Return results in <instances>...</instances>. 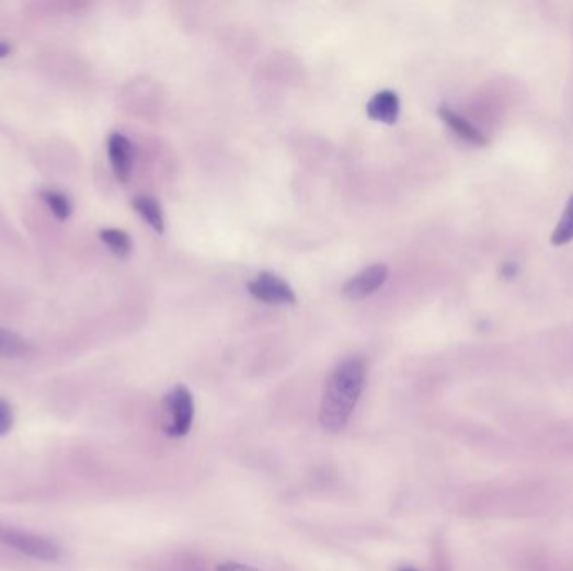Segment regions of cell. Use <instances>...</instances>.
<instances>
[{
    "label": "cell",
    "mask_w": 573,
    "mask_h": 571,
    "mask_svg": "<svg viewBox=\"0 0 573 571\" xmlns=\"http://www.w3.org/2000/svg\"><path fill=\"white\" fill-rule=\"evenodd\" d=\"M366 384V364L363 358L347 357L339 363L325 380L319 423L329 434L346 430L356 411Z\"/></svg>",
    "instance_id": "6da1fadb"
},
{
    "label": "cell",
    "mask_w": 573,
    "mask_h": 571,
    "mask_svg": "<svg viewBox=\"0 0 573 571\" xmlns=\"http://www.w3.org/2000/svg\"><path fill=\"white\" fill-rule=\"evenodd\" d=\"M164 433L170 437H183L190 433L195 419V401L188 387L179 386L163 398Z\"/></svg>",
    "instance_id": "7a4b0ae2"
},
{
    "label": "cell",
    "mask_w": 573,
    "mask_h": 571,
    "mask_svg": "<svg viewBox=\"0 0 573 571\" xmlns=\"http://www.w3.org/2000/svg\"><path fill=\"white\" fill-rule=\"evenodd\" d=\"M0 544L4 547L14 548L21 551L22 555L34 558V560L54 561L61 560V548L54 544L53 539L44 538V536L34 535V533L22 532L12 526L0 525Z\"/></svg>",
    "instance_id": "3957f363"
},
{
    "label": "cell",
    "mask_w": 573,
    "mask_h": 571,
    "mask_svg": "<svg viewBox=\"0 0 573 571\" xmlns=\"http://www.w3.org/2000/svg\"><path fill=\"white\" fill-rule=\"evenodd\" d=\"M250 295L261 302L271 304V306H294L297 302L296 292L293 290L284 278L278 275L264 274L253 278L247 285Z\"/></svg>",
    "instance_id": "277c9868"
},
{
    "label": "cell",
    "mask_w": 573,
    "mask_h": 571,
    "mask_svg": "<svg viewBox=\"0 0 573 571\" xmlns=\"http://www.w3.org/2000/svg\"><path fill=\"white\" fill-rule=\"evenodd\" d=\"M389 277V266L386 263H375L346 282L342 287V297L347 300H363L378 292Z\"/></svg>",
    "instance_id": "5b68a950"
},
{
    "label": "cell",
    "mask_w": 573,
    "mask_h": 571,
    "mask_svg": "<svg viewBox=\"0 0 573 571\" xmlns=\"http://www.w3.org/2000/svg\"><path fill=\"white\" fill-rule=\"evenodd\" d=\"M107 155H110L111 167L119 182H128L131 176L133 160H135V148H133L131 141L122 133H113L107 139Z\"/></svg>",
    "instance_id": "8992f818"
},
{
    "label": "cell",
    "mask_w": 573,
    "mask_h": 571,
    "mask_svg": "<svg viewBox=\"0 0 573 571\" xmlns=\"http://www.w3.org/2000/svg\"><path fill=\"white\" fill-rule=\"evenodd\" d=\"M399 111H401V101L394 91H381L367 103V116L375 122L394 125L398 122Z\"/></svg>",
    "instance_id": "52a82bcc"
},
{
    "label": "cell",
    "mask_w": 573,
    "mask_h": 571,
    "mask_svg": "<svg viewBox=\"0 0 573 571\" xmlns=\"http://www.w3.org/2000/svg\"><path fill=\"white\" fill-rule=\"evenodd\" d=\"M438 114L443 122H445L456 135L463 138L465 141L471 142V145L474 146L489 145V139L484 138V135H481L470 122H467L463 116L455 113V111L449 110L448 106H439Z\"/></svg>",
    "instance_id": "ba28073f"
},
{
    "label": "cell",
    "mask_w": 573,
    "mask_h": 571,
    "mask_svg": "<svg viewBox=\"0 0 573 571\" xmlns=\"http://www.w3.org/2000/svg\"><path fill=\"white\" fill-rule=\"evenodd\" d=\"M133 208L138 212L139 217L147 221L154 231L163 233L164 231V215L160 203L151 196H136L133 199Z\"/></svg>",
    "instance_id": "9c48e42d"
},
{
    "label": "cell",
    "mask_w": 573,
    "mask_h": 571,
    "mask_svg": "<svg viewBox=\"0 0 573 571\" xmlns=\"http://www.w3.org/2000/svg\"><path fill=\"white\" fill-rule=\"evenodd\" d=\"M100 238L101 242L116 256L126 259L131 253V237L126 231L116 230V228H104V230H101Z\"/></svg>",
    "instance_id": "30bf717a"
},
{
    "label": "cell",
    "mask_w": 573,
    "mask_h": 571,
    "mask_svg": "<svg viewBox=\"0 0 573 571\" xmlns=\"http://www.w3.org/2000/svg\"><path fill=\"white\" fill-rule=\"evenodd\" d=\"M28 352V344L12 330L0 327V357L19 358Z\"/></svg>",
    "instance_id": "8fae6325"
},
{
    "label": "cell",
    "mask_w": 573,
    "mask_h": 571,
    "mask_svg": "<svg viewBox=\"0 0 573 571\" xmlns=\"http://www.w3.org/2000/svg\"><path fill=\"white\" fill-rule=\"evenodd\" d=\"M41 198H43L47 208L50 209V214H53L57 220L66 221L71 217L72 203L65 193L57 192V190H46V192L41 193Z\"/></svg>",
    "instance_id": "7c38bea8"
},
{
    "label": "cell",
    "mask_w": 573,
    "mask_h": 571,
    "mask_svg": "<svg viewBox=\"0 0 573 571\" xmlns=\"http://www.w3.org/2000/svg\"><path fill=\"white\" fill-rule=\"evenodd\" d=\"M573 240V195L569 199L565 212H563L562 218H560L559 225H557L555 231L552 235V243L557 247L566 245V243Z\"/></svg>",
    "instance_id": "4fadbf2b"
},
{
    "label": "cell",
    "mask_w": 573,
    "mask_h": 571,
    "mask_svg": "<svg viewBox=\"0 0 573 571\" xmlns=\"http://www.w3.org/2000/svg\"><path fill=\"white\" fill-rule=\"evenodd\" d=\"M14 414L11 404L5 399L0 398V436H5L12 430Z\"/></svg>",
    "instance_id": "5bb4252c"
},
{
    "label": "cell",
    "mask_w": 573,
    "mask_h": 571,
    "mask_svg": "<svg viewBox=\"0 0 573 571\" xmlns=\"http://www.w3.org/2000/svg\"><path fill=\"white\" fill-rule=\"evenodd\" d=\"M215 571H261L250 564L236 563V561H225V563L217 564Z\"/></svg>",
    "instance_id": "9a60e30c"
},
{
    "label": "cell",
    "mask_w": 573,
    "mask_h": 571,
    "mask_svg": "<svg viewBox=\"0 0 573 571\" xmlns=\"http://www.w3.org/2000/svg\"><path fill=\"white\" fill-rule=\"evenodd\" d=\"M9 54H11V47H9V44L2 43V41H0V59H4V57H8Z\"/></svg>",
    "instance_id": "2e32d148"
},
{
    "label": "cell",
    "mask_w": 573,
    "mask_h": 571,
    "mask_svg": "<svg viewBox=\"0 0 573 571\" xmlns=\"http://www.w3.org/2000/svg\"><path fill=\"white\" fill-rule=\"evenodd\" d=\"M398 571H420V570H416V568H413V567H403V568H399Z\"/></svg>",
    "instance_id": "e0dca14e"
}]
</instances>
